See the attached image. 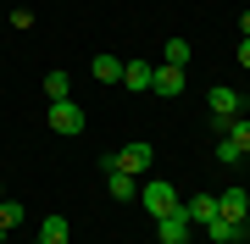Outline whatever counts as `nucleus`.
<instances>
[{"mask_svg":"<svg viewBox=\"0 0 250 244\" xmlns=\"http://www.w3.org/2000/svg\"><path fill=\"white\" fill-rule=\"evenodd\" d=\"M139 206L161 222V217H172V211H178V189H172V183H161V178H150V183L139 189Z\"/></svg>","mask_w":250,"mask_h":244,"instance_id":"1","label":"nucleus"},{"mask_svg":"<svg viewBox=\"0 0 250 244\" xmlns=\"http://www.w3.org/2000/svg\"><path fill=\"white\" fill-rule=\"evenodd\" d=\"M206 106H211V117H217V128H223V133H228L233 117H245V100H239V89H228V83H217V89L206 94Z\"/></svg>","mask_w":250,"mask_h":244,"instance_id":"2","label":"nucleus"},{"mask_svg":"<svg viewBox=\"0 0 250 244\" xmlns=\"http://www.w3.org/2000/svg\"><path fill=\"white\" fill-rule=\"evenodd\" d=\"M45 122L56 128V133H83V111H78V100H50V111H45Z\"/></svg>","mask_w":250,"mask_h":244,"instance_id":"3","label":"nucleus"},{"mask_svg":"<svg viewBox=\"0 0 250 244\" xmlns=\"http://www.w3.org/2000/svg\"><path fill=\"white\" fill-rule=\"evenodd\" d=\"M150 161H156V150L145 145V139H128V145L117 150V172H134V178H139V172L150 167Z\"/></svg>","mask_w":250,"mask_h":244,"instance_id":"4","label":"nucleus"},{"mask_svg":"<svg viewBox=\"0 0 250 244\" xmlns=\"http://www.w3.org/2000/svg\"><path fill=\"white\" fill-rule=\"evenodd\" d=\"M189 233H195V222L184 217V206L172 211V217H161V222H156V239H161V244H189Z\"/></svg>","mask_w":250,"mask_h":244,"instance_id":"5","label":"nucleus"},{"mask_svg":"<svg viewBox=\"0 0 250 244\" xmlns=\"http://www.w3.org/2000/svg\"><path fill=\"white\" fill-rule=\"evenodd\" d=\"M150 94L178 100V94H184V67H167V61H161V67H156V78H150Z\"/></svg>","mask_w":250,"mask_h":244,"instance_id":"6","label":"nucleus"},{"mask_svg":"<svg viewBox=\"0 0 250 244\" xmlns=\"http://www.w3.org/2000/svg\"><path fill=\"white\" fill-rule=\"evenodd\" d=\"M150 78H156L150 61H139V56H134V61H123V83H128L134 94H150Z\"/></svg>","mask_w":250,"mask_h":244,"instance_id":"7","label":"nucleus"},{"mask_svg":"<svg viewBox=\"0 0 250 244\" xmlns=\"http://www.w3.org/2000/svg\"><path fill=\"white\" fill-rule=\"evenodd\" d=\"M245 211H250V194H245V189H223V194H217V217L245 222Z\"/></svg>","mask_w":250,"mask_h":244,"instance_id":"8","label":"nucleus"},{"mask_svg":"<svg viewBox=\"0 0 250 244\" xmlns=\"http://www.w3.org/2000/svg\"><path fill=\"white\" fill-rule=\"evenodd\" d=\"M184 217L195 222V227H206V222L217 217V194H195V200H189V206H184Z\"/></svg>","mask_w":250,"mask_h":244,"instance_id":"9","label":"nucleus"},{"mask_svg":"<svg viewBox=\"0 0 250 244\" xmlns=\"http://www.w3.org/2000/svg\"><path fill=\"white\" fill-rule=\"evenodd\" d=\"M206 233H211V244H233V239H245V227L228 222V217H211V222H206Z\"/></svg>","mask_w":250,"mask_h":244,"instance_id":"10","label":"nucleus"},{"mask_svg":"<svg viewBox=\"0 0 250 244\" xmlns=\"http://www.w3.org/2000/svg\"><path fill=\"white\" fill-rule=\"evenodd\" d=\"M39 239H45V244H67V239H72L67 217H56V211H50V217H45V227H39Z\"/></svg>","mask_w":250,"mask_h":244,"instance_id":"11","label":"nucleus"},{"mask_svg":"<svg viewBox=\"0 0 250 244\" xmlns=\"http://www.w3.org/2000/svg\"><path fill=\"white\" fill-rule=\"evenodd\" d=\"M22 222H28V211L17 206V200H0V239H6L11 227H22Z\"/></svg>","mask_w":250,"mask_h":244,"instance_id":"12","label":"nucleus"},{"mask_svg":"<svg viewBox=\"0 0 250 244\" xmlns=\"http://www.w3.org/2000/svg\"><path fill=\"white\" fill-rule=\"evenodd\" d=\"M89 73L100 78V83H123V61H117V56H95V67Z\"/></svg>","mask_w":250,"mask_h":244,"instance_id":"13","label":"nucleus"},{"mask_svg":"<svg viewBox=\"0 0 250 244\" xmlns=\"http://www.w3.org/2000/svg\"><path fill=\"white\" fill-rule=\"evenodd\" d=\"M45 100H72V78L67 73H45Z\"/></svg>","mask_w":250,"mask_h":244,"instance_id":"14","label":"nucleus"},{"mask_svg":"<svg viewBox=\"0 0 250 244\" xmlns=\"http://www.w3.org/2000/svg\"><path fill=\"white\" fill-rule=\"evenodd\" d=\"M106 189L111 200H134V172H106Z\"/></svg>","mask_w":250,"mask_h":244,"instance_id":"15","label":"nucleus"},{"mask_svg":"<svg viewBox=\"0 0 250 244\" xmlns=\"http://www.w3.org/2000/svg\"><path fill=\"white\" fill-rule=\"evenodd\" d=\"M161 61H167V67H189V39L172 34V39H167V50H161Z\"/></svg>","mask_w":250,"mask_h":244,"instance_id":"16","label":"nucleus"},{"mask_svg":"<svg viewBox=\"0 0 250 244\" xmlns=\"http://www.w3.org/2000/svg\"><path fill=\"white\" fill-rule=\"evenodd\" d=\"M217 161H223V167H233V161H245V150H239V145H233V139L223 133V139H217Z\"/></svg>","mask_w":250,"mask_h":244,"instance_id":"17","label":"nucleus"},{"mask_svg":"<svg viewBox=\"0 0 250 244\" xmlns=\"http://www.w3.org/2000/svg\"><path fill=\"white\" fill-rule=\"evenodd\" d=\"M228 139H233V145L250 155V122H245V117H233V122H228Z\"/></svg>","mask_w":250,"mask_h":244,"instance_id":"18","label":"nucleus"},{"mask_svg":"<svg viewBox=\"0 0 250 244\" xmlns=\"http://www.w3.org/2000/svg\"><path fill=\"white\" fill-rule=\"evenodd\" d=\"M239 67H250V39H239Z\"/></svg>","mask_w":250,"mask_h":244,"instance_id":"19","label":"nucleus"},{"mask_svg":"<svg viewBox=\"0 0 250 244\" xmlns=\"http://www.w3.org/2000/svg\"><path fill=\"white\" fill-rule=\"evenodd\" d=\"M239 39H250V11H245V17H239Z\"/></svg>","mask_w":250,"mask_h":244,"instance_id":"20","label":"nucleus"},{"mask_svg":"<svg viewBox=\"0 0 250 244\" xmlns=\"http://www.w3.org/2000/svg\"><path fill=\"white\" fill-rule=\"evenodd\" d=\"M239 227H245V239H250V211H245V222H239Z\"/></svg>","mask_w":250,"mask_h":244,"instance_id":"21","label":"nucleus"},{"mask_svg":"<svg viewBox=\"0 0 250 244\" xmlns=\"http://www.w3.org/2000/svg\"><path fill=\"white\" fill-rule=\"evenodd\" d=\"M34 244H45V239H34Z\"/></svg>","mask_w":250,"mask_h":244,"instance_id":"22","label":"nucleus"},{"mask_svg":"<svg viewBox=\"0 0 250 244\" xmlns=\"http://www.w3.org/2000/svg\"><path fill=\"white\" fill-rule=\"evenodd\" d=\"M0 244H6V239H0Z\"/></svg>","mask_w":250,"mask_h":244,"instance_id":"23","label":"nucleus"}]
</instances>
